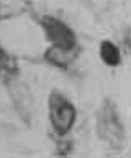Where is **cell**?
Wrapping results in <instances>:
<instances>
[{"label": "cell", "instance_id": "obj_2", "mask_svg": "<svg viewBox=\"0 0 131 158\" xmlns=\"http://www.w3.org/2000/svg\"><path fill=\"white\" fill-rule=\"evenodd\" d=\"M44 30H46V36L49 38V41L52 43L54 48L64 49V51H71L75 46V36L74 33L69 30L67 25L56 18H48L44 20Z\"/></svg>", "mask_w": 131, "mask_h": 158}, {"label": "cell", "instance_id": "obj_3", "mask_svg": "<svg viewBox=\"0 0 131 158\" xmlns=\"http://www.w3.org/2000/svg\"><path fill=\"white\" fill-rule=\"evenodd\" d=\"M100 56L103 59V63L108 64V66H118L121 61L118 48L110 41H103L100 44Z\"/></svg>", "mask_w": 131, "mask_h": 158}, {"label": "cell", "instance_id": "obj_1", "mask_svg": "<svg viewBox=\"0 0 131 158\" xmlns=\"http://www.w3.org/2000/svg\"><path fill=\"white\" fill-rule=\"evenodd\" d=\"M49 120L59 135L69 133L75 122L74 104L59 92H52L49 97Z\"/></svg>", "mask_w": 131, "mask_h": 158}, {"label": "cell", "instance_id": "obj_4", "mask_svg": "<svg viewBox=\"0 0 131 158\" xmlns=\"http://www.w3.org/2000/svg\"><path fill=\"white\" fill-rule=\"evenodd\" d=\"M8 66H10V58H8V54L0 48V73L5 71Z\"/></svg>", "mask_w": 131, "mask_h": 158}]
</instances>
